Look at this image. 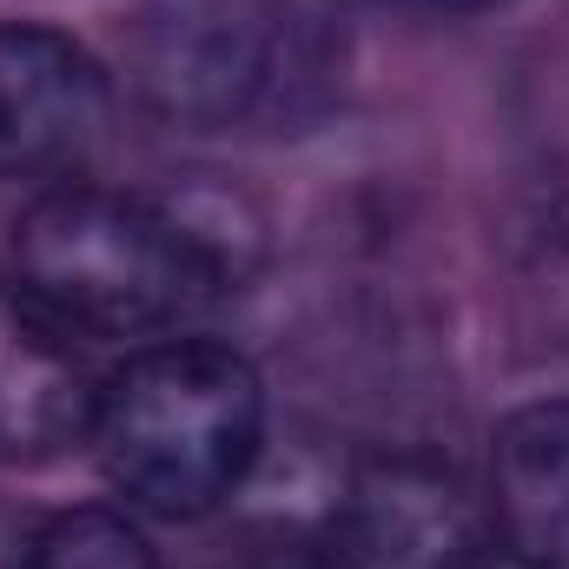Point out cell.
Returning <instances> with one entry per match:
<instances>
[{
    "mask_svg": "<svg viewBox=\"0 0 569 569\" xmlns=\"http://www.w3.org/2000/svg\"><path fill=\"white\" fill-rule=\"evenodd\" d=\"M100 378L87 338L67 331L20 279H0V463H47L93 437Z\"/></svg>",
    "mask_w": 569,
    "mask_h": 569,
    "instance_id": "5",
    "label": "cell"
},
{
    "mask_svg": "<svg viewBox=\"0 0 569 569\" xmlns=\"http://www.w3.org/2000/svg\"><path fill=\"white\" fill-rule=\"evenodd\" d=\"M113 140V73L60 27L0 20V186L93 179Z\"/></svg>",
    "mask_w": 569,
    "mask_h": 569,
    "instance_id": "4",
    "label": "cell"
},
{
    "mask_svg": "<svg viewBox=\"0 0 569 569\" xmlns=\"http://www.w3.org/2000/svg\"><path fill=\"white\" fill-rule=\"evenodd\" d=\"M252 569H338V557H325V550H266Z\"/></svg>",
    "mask_w": 569,
    "mask_h": 569,
    "instance_id": "9",
    "label": "cell"
},
{
    "mask_svg": "<svg viewBox=\"0 0 569 569\" xmlns=\"http://www.w3.org/2000/svg\"><path fill=\"white\" fill-rule=\"evenodd\" d=\"M305 0H152L140 20V93L186 127H232L311 80Z\"/></svg>",
    "mask_w": 569,
    "mask_h": 569,
    "instance_id": "3",
    "label": "cell"
},
{
    "mask_svg": "<svg viewBox=\"0 0 569 569\" xmlns=\"http://www.w3.org/2000/svg\"><path fill=\"white\" fill-rule=\"evenodd\" d=\"M497 550L523 569H569V405H523L490 437Z\"/></svg>",
    "mask_w": 569,
    "mask_h": 569,
    "instance_id": "7",
    "label": "cell"
},
{
    "mask_svg": "<svg viewBox=\"0 0 569 569\" xmlns=\"http://www.w3.org/2000/svg\"><path fill=\"white\" fill-rule=\"evenodd\" d=\"M33 7H47V0H0V20H33Z\"/></svg>",
    "mask_w": 569,
    "mask_h": 569,
    "instance_id": "11",
    "label": "cell"
},
{
    "mask_svg": "<svg viewBox=\"0 0 569 569\" xmlns=\"http://www.w3.org/2000/svg\"><path fill=\"white\" fill-rule=\"evenodd\" d=\"M266 443L259 371L212 338H152L113 378H100L93 450L107 483L166 523L226 510Z\"/></svg>",
    "mask_w": 569,
    "mask_h": 569,
    "instance_id": "2",
    "label": "cell"
},
{
    "mask_svg": "<svg viewBox=\"0 0 569 569\" xmlns=\"http://www.w3.org/2000/svg\"><path fill=\"white\" fill-rule=\"evenodd\" d=\"M13 279L80 338H172L239 291L232 232L206 212L73 179L33 192L13 226Z\"/></svg>",
    "mask_w": 569,
    "mask_h": 569,
    "instance_id": "1",
    "label": "cell"
},
{
    "mask_svg": "<svg viewBox=\"0 0 569 569\" xmlns=\"http://www.w3.org/2000/svg\"><path fill=\"white\" fill-rule=\"evenodd\" d=\"M483 537L470 530L463 490L418 463H385L358 483L338 569H470Z\"/></svg>",
    "mask_w": 569,
    "mask_h": 569,
    "instance_id": "6",
    "label": "cell"
},
{
    "mask_svg": "<svg viewBox=\"0 0 569 569\" xmlns=\"http://www.w3.org/2000/svg\"><path fill=\"white\" fill-rule=\"evenodd\" d=\"M27 569H159V557L127 510L80 503L40 523V537L27 543Z\"/></svg>",
    "mask_w": 569,
    "mask_h": 569,
    "instance_id": "8",
    "label": "cell"
},
{
    "mask_svg": "<svg viewBox=\"0 0 569 569\" xmlns=\"http://www.w3.org/2000/svg\"><path fill=\"white\" fill-rule=\"evenodd\" d=\"M470 569H523V563H510V557H503L497 543H483V550H477V563H470Z\"/></svg>",
    "mask_w": 569,
    "mask_h": 569,
    "instance_id": "10",
    "label": "cell"
},
{
    "mask_svg": "<svg viewBox=\"0 0 569 569\" xmlns=\"http://www.w3.org/2000/svg\"><path fill=\"white\" fill-rule=\"evenodd\" d=\"M425 7H497V0H425Z\"/></svg>",
    "mask_w": 569,
    "mask_h": 569,
    "instance_id": "12",
    "label": "cell"
}]
</instances>
